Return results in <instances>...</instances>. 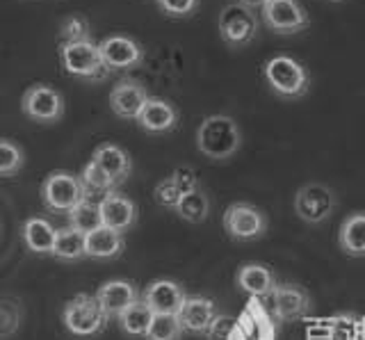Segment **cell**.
<instances>
[{
    "label": "cell",
    "instance_id": "11",
    "mask_svg": "<svg viewBox=\"0 0 365 340\" xmlns=\"http://www.w3.org/2000/svg\"><path fill=\"white\" fill-rule=\"evenodd\" d=\"M311 294L297 283H281L272 292V317L277 322L304 320L311 311Z\"/></svg>",
    "mask_w": 365,
    "mask_h": 340
},
{
    "label": "cell",
    "instance_id": "34",
    "mask_svg": "<svg viewBox=\"0 0 365 340\" xmlns=\"http://www.w3.org/2000/svg\"><path fill=\"white\" fill-rule=\"evenodd\" d=\"M153 197H155V203L158 206H163L167 210H174L178 208V203L182 199V192L176 187V183L171 178H165V180H160V183L155 185V192H153Z\"/></svg>",
    "mask_w": 365,
    "mask_h": 340
},
{
    "label": "cell",
    "instance_id": "3",
    "mask_svg": "<svg viewBox=\"0 0 365 340\" xmlns=\"http://www.w3.org/2000/svg\"><path fill=\"white\" fill-rule=\"evenodd\" d=\"M108 320L110 317L101 309L96 294L80 292L64 304L62 311V322L66 326V331L78 338H91L101 334L106 329Z\"/></svg>",
    "mask_w": 365,
    "mask_h": 340
},
{
    "label": "cell",
    "instance_id": "31",
    "mask_svg": "<svg viewBox=\"0 0 365 340\" xmlns=\"http://www.w3.org/2000/svg\"><path fill=\"white\" fill-rule=\"evenodd\" d=\"M80 178H83V183H85L89 195H91V192H98V195H108V192H112L114 187H117L114 178L106 172V169H101L94 160H89L85 165Z\"/></svg>",
    "mask_w": 365,
    "mask_h": 340
},
{
    "label": "cell",
    "instance_id": "15",
    "mask_svg": "<svg viewBox=\"0 0 365 340\" xmlns=\"http://www.w3.org/2000/svg\"><path fill=\"white\" fill-rule=\"evenodd\" d=\"M98 206L103 215V226H108V229L125 233V231H130L137 222V206L133 203V199L119 195L117 190L103 195Z\"/></svg>",
    "mask_w": 365,
    "mask_h": 340
},
{
    "label": "cell",
    "instance_id": "13",
    "mask_svg": "<svg viewBox=\"0 0 365 340\" xmlns=\"http://www.w3.org/2000/svg\"><path fill=\"white\" fill-rule=\"evenodd\" d=\"M151 98L146 92V87L130 78H123L110 92V108L117 117L121 119H135L140 117V112L144 110L146 101Z\"/></svg>",
    "mask_w": 365,
    "mask_h": 340
},
{
    "label": "cell",
    "instance_id": "21",
    "mask_svg": "<svg viewBox=\"0 0 365 340\" xmlns=\"http://www.w3.org/2000/svg\"><path fill=\"white\" fill-rule=\"evenodd\" d=\"M21 237L32 254L53 256V247L57 240V229L43 217H30L21 226Z\"/></svg>",
    "mask_w": 365,
    "mask_h": 340
},
{
    "label": "cell",
    "instance_id": "35",
    "mask_svg": "<svg viewBox=\"0 0 365 340\" xmlns=\"http://www.w3.org/2000/svg\"><path fill=\"white\" fill-rule=\"evenodd\" d=\"M158 5L171 19H187L199 9V0H158Z\"/></svg>",
    "mask_w": 365,
    "mask_h": 340
},
{
    "label": "cell",
    "instance_id": "10",
    "mask_svg": "<svg viewBox=\"0 0 365 340\" xmlns=\"http://www.w3.org/2000/svg\"><path fill=\"white\" fill-rule=\"evenodd\" d=\"M336 208L334 190L324 183H306L294 195V212L306 224L327 222Z\"/></svg>",
    "mask_w": 365,
    "mask_h": 340
},
{
    "label": "cell",
    "instance_id": "1",
    "mask_svg": "<svg viewBox=\"0 0 365 340\" xmlns=\"http://www.w3.org/2000/svg\"><path fill=\"white\" fill-rule=\"evenodd\" d=\"M242 146V133L228 115L205 117L197 128V149L212 163L233 158Z\"/></svg>",
    "mask_w": 365,
    "mask_h": 340
},
{
    "label": "cell",
    "instance_id": "6",
    "mask_svg": "<svg viewBox=\"0 0 365 340\" xmlns=\"http://www.w3.org/2000/svg\"><path fill=\"white\" fill-rule=\"evenodd\" d=\"M217 28H220V37L224 39L226 46L242 48L256 39L258 30H260V21L249 5L231 3L222 9Z\"/></svg>",
    "mask_w": 365,
    "mask_h": 340
},
{
    "label": "cell",
    "instance_id": "7",
    "mask_svg": "<svg viewBox=\"0 0 365 340\" xmlns=\"http://www.w3.org/2000/svg\"><path fill=\"white\" fill-rule=\"evenodd\" d=\"M224 231L237 242H254L267 231V217L247 201H235L224 212Z\"/></svg>",
    "mask_w": 365,
    "mask_h": 340
},
{
    "label": "cell",
    "instance_id": "9",
    "mask_svg": "<svg viewBox=\"0 0 365 340\" xmlns=\"http://www.w3.org/2000/svg\"><path fill=\"white\" fill-rule=\"evenodd\" d=\"M21 110L37 123H57L64 117V96L51 85H32L23 92Z\"/></svg>",
    "mask_w": 365,
    "mask_h": 340
},
{
    "label": "cell",
    "instance_id": "19",
    "mask_svg": "<svg viewBox=\"0 0 365 340\" xmlns=\"http://www.w3.org/2000/svg\"><path fill=\"white\" fill-rule=\"evenodd\" d=\"M137 123H140V128L146 133L163 135L178 126V110L171 105L169 101L151 96L146 101L144 110L140 112V117H137Z\"/></svg>",
    "mask_w": 365,
    "mask_h": 340
},
{
    "label": "cell",
    "instance_id": "23",
    "mask_svg": "<svg viewBox=\"0 0 365 340\" xmlns=\"http://www.w3.org/2000/svg\"><path fill=\"white\" fill-rule=\"evenodd\" d=\"M123 233L101 226V229L87 233V258L96 260H112L123 254Z\"/></svg>",
    "mask_w": 365,
    "mask_h": 340
},
{
    "label": "cell",
    "instance_id": "22",
    "mask_svg": "<svg viewBox=\"0 0 365 340\" xmlns=\"http://www.w3.org/2000/svg\"><path fill=\"white\" fill-rule=\"evenodd\" d=\"M91 160H94L101 169H106V172L114 178V183H117V185H121L133 172L130 155L117 144H101L98 149L94 151V155H91Z\"/></svg>",
    "mask_w": 365,
    "mask_h": 340
},
{
    "label": "cell",
    "instance_id": "28",
    "mask_svg": "<svg viewBox=\"0 0 365 340\" xmlns=\"http://www.w3.org/2000/svg\"><path fill=\"white\" fill-rule=\"evenodd\" d=\"M66 215H68V224H71V229L85 233V235L103 226L101 206L91 201V199H85L83 203H78V206L71 212H66Z\"/></svg>",
    "mask_w": 365,
    "mask_h": 340
},
{
    "label": "cell",
    "instance_id": "16",
    "mask_svg": "<svg viewBox=\"0 0 365 340\" xmlns=\"http://www.w3.org/2000/svg\"><path fill=\"white\" fill-rule=\"evenodd\" d=\"M217 315H220V311H217V304L212 299L194 294V297H185V302H182V309L178 311V320L187 334L205 336Z\"/></svg>",
    "mask_w": 365,
    "mask_h": 340
},
{
    "label": "cell",
    "instance_id": "20",
    "mask_svg": "<svg viewBox=\"0 0 365 340\" xmlns=\"http://www.w3.org/2000/svg\"><path fill=\"white\" fill-rule=\"evenodd\" d=\"M235 283H237L240 290L249 292L251 297H256V299L272 297L274 288L279 286L277 277H274V272L267 265H262V263H245V265H240L237 274H235Z\"/></svg>",
    "mask_w": 365,
    "mask_h": 340
},
{
    "label": "cell",
    "instance_id": "33",
    "mask_svg": "<svg viewBox=\"0 0 365 340\" xmlns=\"http://www.w3.org/2000/svg\"><path fill=\"white\" fill-rule=\"evenodd\" d=\"M26 165V153L19 144L0 140V176H16Z\"/></svg>",
    "mask_w": 365,
    "mask_h": 340
},
{
    "label": "cell",
    "instance_id": "5",
    "mask_svg": "<svg viewBox=\"0 0 365 340\" xmlns=\"http://www.w3.org/2000/svg\"><path fill=\"white\" fill-rule=\"evenodd\" d=\"M89 199L83 178L71 172H51L41 183V201L53 212H71L78 203Z\"/></svg>",
    "mask_w": 365,
    "mask_h": 340
},
{
    "label": "cell",
    "instance_id": "14",
    "mask_svg": "<svg viewBox=\"0 0 365 340\" xmlns=\"http://www.w3.org/2000/svg\"><path fill=\"white\" fill-rule=\"evenodd\" d=\"M231 340H274V317L254 297L249 306L237 315V326Z\"/></svg>",
    "mask_w": 365,
    "mask_h": 340
},
{
    "label": "cell",
    "instance_id": "25",
    "mask_svg": "<svg viewBox=\"0 0 365 340\" xmlns=\"http://www.w3.org/2000/svg\"><path fill=\"white\" fill-rule=\"evenodd\" d=\"M53 256L60 260H83L87 258V235L76 229H60L57 231V240L53 247Z\"/></svg>",
    "mask_w": 365,
    "mask_h": 340
},
{
    "label": "cell",
    "instance_id": "18",
    "mask_svg": "<svg viewBox=\"0 0 365 340\" xmlns=\"http://www.w3.org/2000/svg\"><path fill=\"white\" fill-rule=\"evenodd\" d=\"M96 299L108 317H119L123 311H128L135 302H140V294H137L135 283L114 279V281H106L96 290Z\"/></svg>",
    "mask_w": 365,
    "mask_h": 340
},
{
    "label": "cell",
    "instance_id": "38",
    "mask_svg": "<svg viewBox=\"0 0 365 340\" xmlns=\"http://www.w3.org/2000/svg\"><path fill=\"white\" fill-rule=\"evenodd\" d=\"M306 340H331V322L317 320L306 329Z\"/></svg>",
    "mask_w": 365,
    "mask_h": 340
},
{
    "label": "cell",
    "instance_id": "2",
    "mask_svg": "<svg viewBox=\"0 0 365 340\" xmlns=\"http://www.w3.org/2000/svg\"><path fill=\"white\" fill-rule=\"evenodd\" d=\"M262 78L277 96L285 101H297L308 94L311 76L304 69L302 62H297L290 55H274L262 64Z\"/></svg>",
    "mask_w": 365,
    "mask_h": 340
},
{
    "label": "cell",
    "instance_id": "8",
    "mask_svg": "<svg viewBox=\"0 0 365 340\" xmlns=\"http://www.w3.org/2000/svg\"><path fill=\"white\" fill-rule=\"evenodd\" d=\"M260 16L272 32L283 37L299 35L311 24V16L297 0H267L260 7Z\"/></svg>",
    "mask_w": 365,
    "mask_h": 340
},
{
    "label": "cell",
    "instance_id": "36",
    "mask_svg": "<svg viewBox=\"0 0 365 340\" xmlns=\"http://www.w3.org/2000/svg\"><path fill=\"white\" fill-rule=\"evenodd\" d=\"M235 326H237V317H233V315H222L220 313V315L215 317V322L210 324L205 338H208V340H231Z\"/></svg>",
    "mask_w": 365,
    "mask_h": 340
},
{
    "label": "cell",
    "instance_id": "29",
    "mask_svg": "<svg viewBox=\"0 0 365 340\" xmlns=\"http://www.w3.org/2000/svg\"><path fill=\"white\" fill-rule=\"evenodd\" d=\"M331 340H365V320H359L349 313L329 317Z\"/></svg>",
    "mask_w": 365,
    "mask_h": 340
},
{
    "label": "cell",
    "instance_id": "17",
    "mask_svg": "<svg viewBox=\"0 0 365 340\" xmlns=\"http://www.w3.org/2000/svg\"><path fill=\"white\" fill-rule=\"evenodd\" d=\"M185 290H182L176 281L169 279H158L153 283H148V288L144 290L142 302L151 309L155 315L158 313H167V315H178L182 309V302H185Z\"/></svg>",
    "mask_w": 365,
    "mask_h": 340
},
{
    "label": "cell",
    "instance_id": "40",
    "mask_svg": "<svg viewBox=\"0 0 365 340\" xmlns=\"http://www.w3.org/2000/svg\"><path fill=\"white\" fill-rule=\"evenodd\" d=\"M334 3H342V0H334Z\"/></svg>",
    "mask_w": 365,
    "mask_h": 340
},
{
    "label": "cell",
    "instance_id": "4",
    "mask_svg": "<svg viewBox=\"0 0 365 340\" xmlns=\"http://www.w3.org/2000/svg\"><path fill=\"white\" fill-rule=\"evenodd\" d=\"M60 60L68 76L80 78L87 83L106 81L110 69L103 62V55L98 43L94 41H80V43H60Z\"/></svg>",
    "mask_w": 365,
    "mask_h": 340
},
{
    "label": "cell",
    "instance_id": "32",
    "mask_svg": "<svg viewBox=\"0 0 365 340\" xmlns=\"http://www.w3.org/2000/svg\"><path fill=\"white\" fill-rule=\"evenodd\" d=\"M80 41H91L89 21L80 14L66 16L60 26V43H80Z\"/></svg>",
    "mask_w": 365,
    "mask_h": 340
},
{
    "label": "cell",
    "instance_id": "26",
    "mask_svg": "<svg viewBox=\"0 0 365 340\" xmlns=\"http://www.w3.org/2000/svg\"><path fill=\"white\" fill-rule=\"evenodd\" d=\"M153 315L155 313L140 299V302H135L128 311H123L117 317V322H119L123 334L137 336V338H146L148 329H151V322H153Z\"/></svg>",
    "mask_w": 365,
    "mask_h": 340
},
{
    "label": "cell",
    "instance_id": "12",
    "mask_svg": "<svg viewBox=\"0 0 365 340\" xmlns=\"http://www.w3.org/2000/svg\"><path fill=\"white\" fill-rule=\"evenodd\" d=\"M98 48L110 71H130L144 62V48L135 39L123 35L106 37L98 43Z\"/></svg>",
    "mask_w": 365,
    "mask_h": 340
},
{
    "label": "cell",
    "instance_id": "27",
    "mask_svg": "<svg viewBox=\"0 0 365 340\" xmlns=\"http://www.w3.org/2000/svg\"><path fill=\"white\" fill-rule=\"evenodd\" d=\"M176 215L190 224H201V222L208 220L210 201H208V197H205V192L199 187L194 192H187V195H182L178 208H176Z\"/></svg>",
    "mask_w": 365,
    "mask_h": 340
},
{
    "label": "cell",
    "instance_id": "39",
    "mask_svg": "<svg viewBox=\"0 0 365 340\" xmlns=\"http://www.w3.org/2000/svg\"><path fill=\"white\" fill-rule=\"evenodd\" d=\"M237 3H242V5H249V7H262L267 3V0H237Z\"/></svg>",
    "mask_w": 365,
    "mask_h": 340
},
{
    "label": "cell",
    "instance_id": "37",
    "mask_svg": "<svg viewBox=\"0 0 365 340\" xmlns=\"http://www.w3.org/2000/svg\"><path fill=\"white\" fill-rule=\"evenodd\" d=\"M169 178L174 180L176 187L182 192V195L199 190V178H197V174H194L190 167H178V169H174V174H171Z\"/></svg>",
    "mask_w": 365,
    "mask_h": 340
},
{
    "label": "cell",
    "instance_id": "30",
    "mask_svg": "<svg viewBox=\"0 0 365 340\" xmlns=\"http://www.w3.org/2000/svg\"><path fill=\"white\" fill-rule=\"evenodd\" d=\"M182 334H185V329H182L178 315L158 313V315H153V322L146 334V340H180Z\"/></svg>",
    "mask_w": 365,
    "mask_h": 340
},
{
    "label": "cell",
    "instance_id": "24",
    "mask_svg": "<svg viewBox=\"0 0 365 340\" xmlns=\"http://www.w3.org/2000/svg\"><path fill=\"white\" fill-rule=\"evenodd\" d=\"M338 247L351 258H365V212H351L338 229Z\"/></svg>",
    "mask_w": 365,
    "mask_h": 340
}]
</instances>
